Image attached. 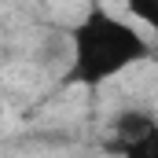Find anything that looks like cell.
Returning <instances> with one entry per match:
<instances>
[{"label": "cell", "mask_w": 158, "mask_h": 158, "mask_svg": "<svg viewBox=\"0 0 158 158\" xmlns=\"http://www.w3.org/2000/svg\"><path fill=\"white\" fill-rule=\"evenodd\" d=\"M70 59H66V88H103L107 81L129 74L140 63L155 59V44L132 22L118 19L103 0H88L85 15L70 26Z\"/></svg>", "instance_id": "6da1fadb"}, {"label": "cell", "mask_w": 158, "mask_h": 158, "mask_svg": "<svg viewBox=\"0 0 158 158\" xmlns=\"http://www.w3.org/2000/svg\"><path fill=\"white\" fill-rule=\"evenodd\" d=\"M155 125H158V114L151 107H121V110H114L110 121H107V140H103L107 155H110L114 147H121V143H129V140L151 132Z\"/></svg>", "instance_id": "7a4b0ae2"}, {"label": "cell", "mask_w": 158, "mask_h": 158, "mask_svg": "<svg viewBox=\"0 0 158 158\" xmlns=\"http://www.w3.org/2000/svg\"><path fill=\"white\" fill-rule=\"evenodd\" d=\"M110 155H118V158H158V125L151 132H143V136H136V140L114 147Z\"/></svg>", "instance_id": "3957f363"}, {"label": "cell", "mask_w": 158, "mask_h": 158, "mask_svg": "<svg viewBox=\"0 0 158 158\" xmlns=\"http://www.w3.org/2000/svg\"><path fill=\"white\" fill-rule=\"evenodd\" d=\"M125 11H129L140 26H147V30L158 33V0H125Z\"/></svg>", "instance_id": "277c9868"}, {"label": "cell", "mask_w": 158, "mask_h": 158, "mask_svg": "<svg viewBox=\"0 0 158 158\" xmlns=\"http://www.w3.org/2000/svg\"><path fill=\"white\" fill-rule=\"evenodd\" d=\"M0 118H4V107H0Z\"/></svg>", "instance_id": "5b68a950"}]
</instances>
